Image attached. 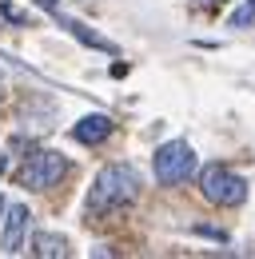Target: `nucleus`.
<instances>
[{
    "label": "nucleus",
    "instance_id": "9d476101",
    "mask_svg": "<svg viewBox=\"0 0 255 259\" xmlns=\"http://www.w3.org/2000/svg\"><path fill=\"white\" fill-rule=\"evenodd\" d=\"M0 100H4V72H0Z\"/></svg>",
    "mask_w": 255,
    "mask_h": 259
},
{
    "label": "nucleus",
    "instance_id": "f257e3e1",
    "mask_svg": "<svg viewBox=\"0 0 255 259\" xmlns=\"http://www.w3.org/2000/svg\"><path fill=\"white\" fill-rule=\"evenodd\" d=\"M136 199H140V171L132 163H108L100 167L88 192V211H116V207H132Z\"/></svg>",
    "mask_w": 255,
    "mask_h": 259
},
{
    "label": "nucleus",
    "instance_id": "20e7f679",
    "mask_svg": "<svg viewBox=\"0 0 255 259\" xmlns=\"http://www.w3.org/2000/svg\"><path fill=\"white\" fill-rule=\"evenodd\" d=\"M152 167H156V180L159 184H184L188 176H195V152H191L188 140H167L163 148H156V160H152Z\"/></svg>",
    "mask_w": 255,
    "mask_h": 259
},
{
    "label": "nucleus",
    "instance_id": "7ed1b4c3",
    "mask_svg": "<svg viewBox=\"0 0 255 259\" xmlns=\"http://www.w3.org/2000/svg\"><path fill=\"white\" fill-rule=\"evenodd\" d=\"M199 192H203V199H211V203H220V207H239V203L247 199V180L235 176V171L223 167V163H207V167L199 171Z\"/></svg>",
    "mask_w": 255,
    "mask_h": 259
},
{
    "label": "nucleus",
    "instance_id": "6e6552de",
    "mask_svg": "<svg viewBox=\"0 0 255 259\" xmlns=\"http://www.w3.org/2000/svg\"><path fill=\"white\" fill-rule=\"evenodd\" d=\"M32 255H40V259H64V255H68V239L56 235V231H40V235L32 239Z\"/></svg>",
    "mask_w": 255,
    "mask_h": 259
},
{
    "label": "nucleus",
    "instance_id": "0eeeda50",
    "mask_svg": "<svg viewBox=\"0 0 255 259\" xmlns=\"http://www.w3.org/2000/svg\"><path fill=\"white\" fill-rule=\"evenodd\" d=\"M60 24H64V28H68L72 36H76L80 44H88V48H100V52H108V56H116V52H120V48H116L112 40H104V36H96L92 28H84L80 20H68V16H60Z\"/></svg>",
    "mask_w": 255,
    "mask_h": 259
},
{
    "label": "nucleus",
    "instance_id": "f8f14e48",
    "mask_svg": "<svg viewBox=\"0 0 255 259\" xmlns=\"http://www.w3.org/2000/svg\"><path fill=\"white\" fill-rule=\"evenodd\" d=\"M0 171H4V160H0Z\"/></svg>",
    "mask_w": 255,
    "mask_h": 259
},
{
    "label": "nucleus",
    "instance_id": "423d86ee",
    "mask_svg": "<svg viewBox=\"0 0 255 259\" xmlns=\"http://www.w3.org/2000/svg\"><path fill=\"white\" fill-rule=\"evenodd\" d=\"M108 136H112V120H108L104 112H92V116L76 120V128H72V140H76V144H104Z\"/></svg>",
    "mask_w": 255,
    "mask_h": 259
},
{
    "label": "nucleus",
    "instance_id": "f03ea898",
    "mask_svg": "<svg viewBox=\"0 0 255 259\" xmlns=\"http://www.w3.org/2000/svg\"><path fill=\"white\" fill-rule=\"evenodd\" d=\"M64 176H68V160H64L60 152H52V148H36V152H28V160L20 163L16 184L28 188V192H44V188H56Z\"/></svg>",
    "mask_w": 255,
    "mask_h": 259
},
{
    "label": "nucleus",
    "instance_id": "1a4fd4ad",
    "mask_svg": "<svg viewBox=\"0 0 255 259\" xmlns=\"http://www.w3.org/2000/svg\"><path fill=\"white\" fill-rule=\"evenodd\" d=\"M251 20H255V0H247L239 12H231V24H235V28H243V24H251Z\"/></svg>",
    "mask_w": 255,
    "mask_h": 259
},
{
    "label": "nucleus",
    "instance_id": "39448f33",
    "mask_svg": "<svg viewBox=\"0 0 255 259\" xmlns=\"http://www.w3.org/2000/svg\"><path fill=\"white\" fill-rule=\"evenodd\" d=\"M28 220H32V211L24 203H12L4 211V239H0L4 255H24L28 251Z\"/></svg>",
    "mask_w": 255,
    "mask_h": 259
},
{
    "label": "nucleus",
    "instance_id": "9b49d317",
    "mask_svg": "<svg viewBox=\"0 0 255 259\" xmlns=\"http://www.w3.org/2000/svg\"><path fill=\"white\" fill-rule=\"evenodd\" d=\"M0 211H4V195H0ZM0 220H4V215H0Z\"/></svg>",
    "mask_w": 255,
    "mask_h": 259
}]
</instances>
